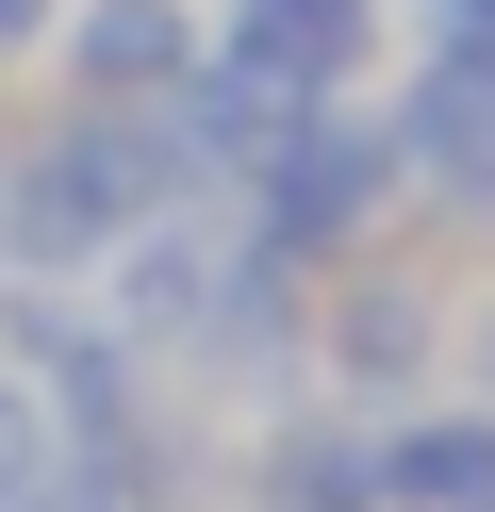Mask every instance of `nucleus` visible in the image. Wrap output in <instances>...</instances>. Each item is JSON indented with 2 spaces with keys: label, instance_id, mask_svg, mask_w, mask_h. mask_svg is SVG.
Here are the masks:
<instances>
[{
  "label": "nucleus",
  "instance_id": "6e6552de",
  "mask_svg": "<svg viewBox=\"0 0 495 512\" xmlns=\"http://www.w3.org/2000/svg\"><path fill=\"white\" fill-rule=\"evenodd\" d=\"M446 364V298L429 281H363L347 314H330V380H363V397H396V380Z\"/></svg>",
  "mask_w": 495,
  "mask_h": 512
},
{
  "label": "nucleus",
  "instance_id": "9d476101",
  "mask_svg": "<svg viewBox=\"0 0 495 512\" xmlns=\"http://www.w3.org/2000/svg\"><path fill=\"white\" fill-rule=\"evenodd\" d=\"M429 34H479L495 50V0H429Z\"/></svg>",
  "mask_w": 495,
  "mask_h": 512
},
{
  "label": "nucleus",
  "instance_id": "20e7f679",
  "mask_svg": "<svg viewBox=\"0 0 495 512\" xmlns=\"http://www.w3.org/2000/svg\"><path fill=\"white\" fill-rule=\"evenodd\" d=\"M363 50H380V0H231L215 67H231V83H264V100H347Z\"/></svg>",
  "mask_w": 495,
  "mask_h": 512
},
{
  "label": "nucleus",
  "instance_id": "1a4fd4ad",
  "mask_svg": "<svg viewBox=\"0 0 495 512\" xmlns=\"http://www.w3.org/2000/svg\"><path fill=\"white\" fill-rule=\"evenodd\" d=\"M50 446H66V430H50V397L0 364V512H17V496H50Z\"/></svg>",
  "mask_w": 495,
  "mask_h": 512
},
{
  "label": "nucleus",
  "instance_id": "39448f33",
  "mask_svg": "<svg viewBox=\"0 0 495 512\" xmlns=\"http://www.w3.org/2000/svg\"><path fill=\"white\" fill-rule=\"evenodd\" d=\"M182 67H198V17H182V0H83V34H66V83H83L99 116H149Z\"/></svg>",
  "mask_w": 495,
  "mask_h": 512
},
{
  "label": "nucleus",
  "instance_id": "f8f14e48",
  "mask_svg": "<svg viewBox=\"0 0 495 512\" xmlns=\"http://www.w3.org/2000/svg\"><path fill=\"white\" fill-rule=\"evenodd\" d=\"M17 512H116V496H66V479H50V496H17Z\"/></svg>",
  "mask_w": 495,
  "mask_h": 512
},
{
  "label": "nucleus",
  "instance_id": "f03ea898",
  "mask_svg": "<svg viewBox=\"0 0 495 512\" xmlns=\"http://www.w3.org/2000/svg\"><path fill=\"white\" fill-rule=\"evenodd\" d=\"M380 199H396V133H380L363 100H297L281 149L248 166V232L281 248V265H297V248H347Z\"/></svg>",
  "mask_w": 495,
  "mask_h": 512
},
{
  "label": "nucleus",
  "instance_id": "0eeeda50",
  "mask_svg": "<svg viewBox=\"0 0 495 512\" xmlns=\"http://www.w3.org/2000/svg\"><path fill=\"white\" fill-rule=\"evenodd\" d=\"M380 512H495V413H396L380 430Z\"/></svg>",
  "mask_w": 495,
  "mask_h": 512
},
{
  "label": "nucleus",
  "instance_id": "423d86ee",
  "mask_svg": "<svg viewBox=\"0 0 495 512\" xmlns=\"http://www.w3.org/2000/svg\"><path fill=\"white\" fill-rule=\"evenodd\" d=\"M248 512H380V430L281 413V430L248 446Z\"/></svg>",
  "mask_w": 495,
  "mask_h": 512
},
{
  "label": "nucleus",
  "instance_id": "7ed1b4c3",
  "mask_svg": "<svg viewBox=\"0 0 495 512\" xmlns=\"http://www.w3.org/2000/svg\"><path fill=\"white\" fill-rule=\"evenodd\" d=\"M380 133H396V182H429L446 215H495V50L479 34H429L413 83L380 100Z\"/></svg>",
  "mask_w": 495,
  "mask_h": 512
},
{
  "label": "nucleus",
  "instance_id": "9b49d317",
  "mask_svg": "<svg viewBox=\"0 0 495 512\" xmlns=\"http://www.w3.org/2000/svg\"><path fill=\"white\" fill-rule=\"evenodd\" d=\"M33 34H50V0H0V50H33Z\"/></svg>",
  "mask_w": 495,
  "mask_h": 512
},
{
  "label": "nucleus",
  "instance_id": "f257e3e1",
  "mask_svg": "<svg viewBox=\"0 0 495 512\" xmlns=\"http://www.w3.org/2000/svg\"><path fill=\"white\" fill-rule=\"evenodd\" d=\"M182 199V149H165V116H83L66 149H33V182L0 199V248L17 265H116L149 215Z\"/></svg>",
  "mask_w": 495,
  "mask_h": 512
}]
</instances>
